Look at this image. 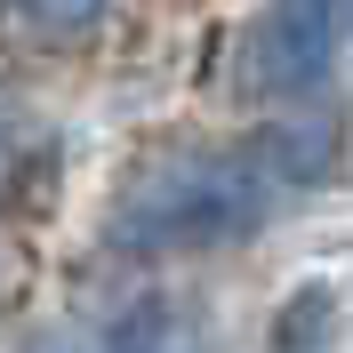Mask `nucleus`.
Wrapping results in <instances>:
<instances>
[{"label":"nucleus","instance_id":"5","mask_svg":"<svg viewBox=\"0 0 353 353\" xmlns=\"http://www.w3.org/2000/svg\"><path fill=\"white\" fill-rule=\"evenodd\" d=\"M32 297V233L24 225H0V321Z\"/></svg>","mask_w":353,"mask_h":353},{"label":"nucleus","instance_id":"2","mask_svg":"<svg viewBox=\"0 0 353 353\" xmlns=\"http://www.w3.org/2000/svg\"><path fill=\"white\" fill-rule=\"evenodd\" d=\"M345 32H353V0H257L225 57V105H241L249 121L337 105Z\"/></svg>","mask_w":353,"mask_h":353},{"label":"nucleus","instance_id":"3","mask_svg":"<svg viewBox=\"0 0 353 353\" xmlns=\"http://www.w3.org/2000/svg\"><path fill=\"white\" fill-rule=\"evenodd\" d=\"M129 0H0V41L24 57H105Z\"/></svg>","mask_w":353,"mask_h":353},{"label":"nucleus","instance_id":"1","mask_svg":"<svg viewBox=\"0 0 353 353\" xmlns=\"http://www.w3.org/2000/svg\"><path fill=\"white\" fill-rule=\"evenodd\" d=\"M281 217V193L257 176L241 129L233 137H145L105 185L97 249L121 273H176V265L233 257Z\"/></svg>","mask_w":353,"mask_h":353},{"label":"nucleus","instance_id":"4","mask_svg":"<svg viewBox=\"0 0 353 353\" xmlns=\"http://www.w3.org/2000/svg\"><path fill=\"white\" fill-rule=\"evenodd\" d=\"M48 185H57V129L17 81H0V225H24Z\"/></svg>","mask_w":353,"mask_h":353}]
</instances>
